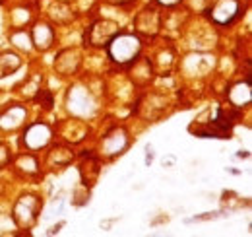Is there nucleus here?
<instances>
[{
  "mask_svg": "<svg viewBox=\"0 0 252 237\" xmlns=\"http://www.w3.org/2000/svg\"><path fill=\"white\" fill-rule=\"evenodd\" d=\"M107 51H109V57L117 64H128L138 59L142 51V43H140V37L134 33H115L113 39L107 43Z\"/></svg>",
  "mask_w": 252,
  "mask_h": 237,
  "instance_id": "nucleus-1",
  "label": "nucleus"
},
{
  "mask_svg": "<svg viewBox=\"0 0 252 237\" xmlns=\"http://www.w3.org/2000/svg\"><path fill=\"white\" fill-rule=\"evenodd\" d=\"M239 16H241V0H214L210 8V18L220 26L235 22Z\"/></svg>",
  "mask_w": 252,
  "mask_h": 237,
  "instance_id": "nucleus-2",
  "label": "nucleus"
},
{
  "mask_svg": "<svg viewBox=\"0 0 252 237\" xmlns=\"http://www.w3.org/2000/svg\"><path fill=\"white\" fill-rule=\"evenodd\" d=\"M51 136H53V132H51V126L49 124H45V122H33V124H30L26 128L22 142H24V146L28 150L35 152V150L45 148L49 144Z\"/></svg>",
  "mask_w": 252,
  "mask_h": 237,
  "instance_id": "nucleus-3",
  "label": "nucleus"
},
{
  "mask_svg": "<svg viewBox=\"0 0 252 237\" xmlns=\"http://www.w3.org/2000/svg\"><path fill=\"white\" fill-rule=\"evenodd\" d=\"M37 210H39V202H37V197H22L18 200V204L14 208V218L22 224V226H28L32 224L33 220L37 218Z\"/></svg>",
  "mask_w": 252,
  "mask_h": 237,
  "instance_id": "nucleus-4",
  "label": "nucleus"
},
{
  "mask_svg": "<svg viewBox=\"0 0 252 237\" xmlns=\"http://www.w3.org/2000/svg\"><path fill=\"white\" fill-rule=\"evenodd\" d=\"M126 146H128V136H126V132L123 128H115L111 134L105 136V140H103V144H101V150L105 152V156L113 158V156L123 154L126 150Z\"/></svg>",
  "mask_w": 252,
  "mask_h": 237,
  "instance_id": "nucleus-5",
  "label": "nucleus"
},
{
  "mask_svg": "<svg viewBox=\"0 0 252 237\" xmlns=\"http://www.w3.org/2000/svg\"><path fill=\"white\" fill-rule=\"evenodd\" d=\"M119 33L117 26L111 22H97L90 28V43L92 45H107L113 35Z\"/></svg>",
  "mask_w": 252,
  "mask_h": 237,
  "instance_id": "nucleus-6",
  "label": "nucleus"
},
{
  "mask_svg": "<svg viewBox=\"0 0 252 237\" xmlns=\"http://www.w3.org/2000/svg\"><path fill=\"white\" fill-rule=\"evenodd\" d=\"M138 18H142V20H136V30L140 33H146V35L158 33L161 20H159V14L156 8H146L144 12H140Z\"/></svg>",
  "mask_w": 252,
  "mask_h": 237,
  "instance_id": "nucleus-7",
  "label": "nucleus"
},
{
  "mask_svg": "<svg viewBox=\"0 0 252 237\" xmlns=\"http://www.w3.org/2000/svg\"><path fill=\"white\" fill-rule=\"evenodd\" d=\"M55 41V31L51 26L47 24H37L33 28V43L41 49V51H47Z\"/></svg>",
  "mask_w": 252,
  "mask_h": 237,
  "instance_id": "nucleus-8",
  "label": "nucleus"
},
{
  "mask_svg": "<svg viewBox=\"0 0 252 237\" xmlns=\"http://www.w3.org/2000/svg\"><path fill=\"white\" fill-rule=\"evenodd\" d=\"M229 101L235 107H245L251 103V86L249 82H239L237 86L229 89Z\"/></svg>",
  "mask_w": 252,
  "mask_h": 237,
  "instance_id": "nucleus-9",
  "label": "nucleus"
},
{
  "mask_svg": "<svg viewBox=\"0 0 252 237\" xmlns=\"http://www.w3.org/2000/svg\"><path fill=\"white\" fill-rule=\"evenodd\" d=\"M28 117V113H26V109L24 107H10L2 117H0V126L2 128H16V126H20L24 120Z\"/></svg>",
  "mask_w": 252,
  "mask_h": 237,
  "instance_id": "nucleus-10",
  "label": "nucleus"
},
{
  "mask_svg": "<svg viewBox=\"0 0 252 237\" xmlns=\"http://www.w3.org/2000/svg\"><path fill=\"white\" fill-rule=\"evenodd\" d=\"M8 161H10L8 150H6V146H2V144H0V167H4V165H6Z\"/></svg>",
  "mask_w": 252,
  "mask_h": 237,
  "instance_id": "nucleus-11",
  "label": "nucleus"
},
{
  "mask_svg": "<svg viewBox=\"0 0 252 237\" xmlns=\"http://www.w3.org/2000/svg\"><path fill=\"white\" fill-rule=\"evenodd\" d=\"M161 6H177L181 0H158Z\"/></svg>",
  "mask_w": 252,
  "mask_h": 237,
  "instance_id": "nucleus-12",
  "label": "nucleus"
},
{
  "mask_svg": "<svg viewBox=\"0 0 252 237\" xmlns=\"http://www.w3.org/2000/svg\"><path fill=\"white\" fill-rule=\"evenodd\" d=\"M113 2H119V4H125V2H130V0H113Z\"/></svg>",
  "mask_w": 252,
  "mask_h": 237,
  "instance_id": "nucleus-13",
  "label": "nucleus"
}]
</instances>
